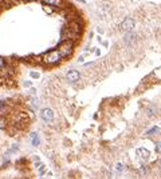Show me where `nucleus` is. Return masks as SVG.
Returning a JSON list of instances; mask_svg holds the SVG:
<instances>
[{
    "mask_svg": "<svg viewBox=\"0 0 161 179\" xmlns=\"http://www.w3.org/2000/svg\"><path fill=\"white\" fill-rule=\"evenodd\" d=\"M58 49L60 51V55L63 59H67L71 56V54L74 51V46H73V40H63L60 43V46L58 47Z\"/></svg>",
    "mask_w": 161,
    "mask_h": 179,
    "instance_id": "obj_2",
    "label": "nucleus"
},
{
    "mask_svg": "<svg viewBox=\"0 0 161 179\" xmlns=\"http://www.w3.org/2000/svg\"><path fill=\"white\" fill-rule=\"evenodd\" d=\"M133 28H134V20L132 18H126L119 24V29L121 31H125V32H130Z\"/></svg>",
    "mask_w": 161,
    "mask_h": 179,
    "instance_id": "obj_4",
    "label": "nucleus"
},
{
    "mask_svg": "<svg viewBox=\"0 0 161 179\" xmlns=\"http://www.w3.org/2000/svg\"><path fill=\"white\" fill-rule=\"evenodd\" d=\"M30 139H31V145L34 147H38L40 145V139H39L38 132H31V134H30Z\"/></svg>",
    "mask_w": 161,
    "mask_h": 179,
    "instance_id": "obj_6",
    "label": "nucleus"
},
{
    "mask_svg": "<svg viewBox=\"0 0 161 179\" xmlns=\"http://www.w3.org/2000/svg\"><path fill=\"white\" fill-rule=\"evenodd\" d=\"M122 167H124V166L121 165V163H118V165H117V172H118V174H119L121 171H122Z\"/></svg>",
    "mask_w": 161,
    "mask_h": 179,
    "instance_id": "obj_18",
    "label": "nucleus"
},
{
    "mask_svg": "<svg viewBox=\"0 0 161 179\" xmlns=\"http://www.w3.org/2000/svg\"><path fill=\"white\" fill-rule=\"evenodd\" d=\"M7 107V102L6 100H0V112H2L3 110H6Z\"/></svg>",
    "mask_w": 161,
    "mask_h": 179,
    "instance_id": "obj_12",
    "label": "nucleus"
},
{
    "mask_svg": "<svg viewBox=\"0 0 161 179\" xmlns=\"http://www.w3.org/2000/svg\"><path fill=\"white\" fill-rule=\"evenodd\" d=\"M145 112H147V115L149 118H153V116H156V114H157V108H156L154 106H150L145 110Z\"/></svg>",
    "mask_w": 161,
    "mask_h": 179,
    "instance_id": "obj_7",
    "label": "nucleus"
},
{
    "mask_svg": "<svg viewBox=\"0 0 161 179\" xmlns=\"http://www.w3.org/2000/svg\"><path fill=\"white\" fill-rule=\"evenodd\" d=\"M31 84H32L31 82H26V83H24V86H27V87H30V86H31Z\"/></svg>",
    "mask_w": 161,
    "mask_h": 179,
    "instance_id": "obj_19",
    "label": "nucleus"
},
{
    "mask_svg": "<svg viewBox=\"0 0 161 179\" xmlns=\"http://www.w3.org/2000/svg\"><path fill=\"white\" fill-rule=\"evenodd\" d=\"M23 2H36V0H23Z\"/></svg>",
    "mask_w": 161,
    "mask_h": 179,
    "instance_id": "obj_20",
    "label": "nucleus"
},
{
    "mask_svg": "<svg viewBox=\"0 0 161 179\" xmlns=\"http://www.w3.org/2000/svg\"><path fill=\"white\" fill-rule=\"evenodd\" d=\"M62 55H60V51L58 48H54L51 51L46 52L44 55L42 56V60L44 64H47V66H55V64H58L60 60H62Z\"/></svg>",
    "mask_w": 161,
    "mask_h": 179,
    "instance_id": "obj_1",
    "label": "nucleus"
},
{
    "mask_svg": "<svg viewBox=\"0 0 161 179\" xmlns=\"http://www.w3.org/2000/svg\"><path fill=\"white\" fill-rule=\"evenodd\" d=\"M66 79L70 83H75L80 79V72L77 71V69H70V71L66 74Z\"/></svg>",
    "mask_w": 161,
    "mask_h": 179,
    "instance_id": "obj_5",
    "label": "nucleus"
},
{
    "mask_svg": "<svg viewBox=\"0 0 161 179\" xmlns=\"http://www.w3.org/2000/svg\"><path fill=\"white\" fill-rule=\"evenodd\" d=\"M137 155H141L144 159H147V158H149V151L145 150V148H138V150H137Z\"/></svg>",
    "mask_w": 161,
    "mask_h": 179,
    "instance_id": "obj_10",
    "label": "nucleus"
},
{
    "mask_svg": "<svg viewBox=\"0 0 161 179\" xmlns=\"http://www.w3.org/2000/svg\"><path fill=\"white\" fill-rule=\"evenodd\" d=\"M0 84H2V78H0Z\"/></svg>",
    "mask_w": 161,
    "mask_h": 179,
    "instance_id": "obj_21",
    "label": "nucleus"
},
{
    "mask_svg": "<svg viewBox=\"0 0 161 179\" xmlns=\"http://www.w3.org/2000/svg\"><path fill=\"white\" fill-rule=\"evenodd\" d=\"M147 170H148V167H147V166H141V167H140V174H141V175H144V174H147V172H148Z\"/></svg>",
    "mask_w": 161,
    "mask_h": 179,
    "instance_id": "obj_14",
    "label": "nucleus"
},
{
    "mask_svg": "<svg viewBox=\"0 0 161 179\" xmlns=\"http://www.w3.org/2000/svg\"><path fill=\"white\" fill-rule=\"evenodd\" d=\"M7 67V62H6V59H4L3 56H0V71L2 69H4Z\"/></svg>",
    "mask_w": 161,
    "mask_h": 179,
    "instance_id": "obj_11",
    "label": "nucleus"
},
{
    "mask_svg": "<svg viewBox=\"0 0 161 179\" xmlns=\"http://www.w3.org/2000/svg\"><path fill=\"white\" fill-rule=\"evenodd\" d=\"M42 3L48 4V6H54V7H59L62 4V0H42Z\"/></svg>",
    "mask_w": 161,
    "mask_h": 179,
    "instance_id": "obj_8",
    "label": "nucleus"
},
{
    "mask_svg": "<svg viewBox=\"0 0 161 179\" xmlns=\"http://www.w3.org/2000/svg\"><path fill=\"white\" fill-rule=\"evenodd\" d=\"M44 174H46V167L42 165L39 167V175H44Z\"/></svg>",
    "mask_w": 161,
    "mask_h": 179,
    "instance_id": "obj_15",
    "label": "nucleus"
},
{
    "mask_svg": "<svg viewBox=\"0 0 161 179\" xmlns=\"http://www.w3.org/2000/svg\"><path fill=\"white\" fill-rule=\"evenodd\" d=\"M124 40H125V42H126L128 44H130V43H133V42L136 40V35H134V33H132V32H129V33H126V35H125Z\"/></svg>",
    "mask_w": 161,
    "mask_h": 179,
    "instance_id": "obj_9",
    "label": "nucleus"
},
{
    "mask_svg": "<svg viewBox=\"0 0 161 179\" xmlns=\"http://www.w3.org/2000/svg\"><path fill=\"white\" fill-rule=\"evenodd\" d=\"M156 152L161 154V142H158L157 145H156Z\"/></svg>",
    "mask_w": 161,
    "mask_h": 179,
    "instance_id": "obj_17",
    "label": "nucleus"
},
{
    "mask_svg": "<svg viewBox=\"0 0 161 179\" xmlns=\"http://www.w3.org/2000/svg\"><path fill=\"white\" fill-rule=\"evenodd\" d=\"M40 119H42L44 123H51L54 120V112L51 108H48V107L43 108V110L40 111Z\"/></svg>",
    "mask_w": 161,
    "mask_h": 179,
    "instance_id": "obj_3",
    "label": "nucleus"
},
{
    "mask_svg": "<svg viewBox=\"0 0 161 179\" xmlns=\"http://www.w3.org/2000/svg\"><path fill=\"white\" fill-rule=\"evenodd\" d=\"M158 131H160V128H158V127H153L152 130L147 131V135H150V134H154V132H158Z\"/></svg>",
    "mask_w": 161,
    "mask_h": 179,
    "instance_id": "obj_13",
    "label": "nucleus"
},
{
    "mask_svg": "<svg viewBox=\"0 0 161 179\" xmlns=\"http://www.w3.org/2000/svg\"><path fill=\"white\" fill-rule=\"evenodd\" d=\"M30 76H31V78H34V79H38L40 75H39V72H35V71H32L31 74H30Z\"/></svg>",
    "mask_w": 161,
    "mask_h": 179,
    "instance_id": "obj_16",
    "label": "nucleus"
}]
</instances>
